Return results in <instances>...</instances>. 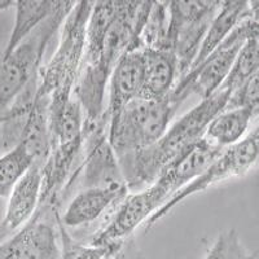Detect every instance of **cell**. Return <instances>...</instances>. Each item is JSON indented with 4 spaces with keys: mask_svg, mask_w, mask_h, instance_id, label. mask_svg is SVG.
Here are the masks:
<instances>
[{
    "mask_svg": "<svg viewBox=\"0 0 259 259\" xmlns=\"http://www.w3.org/2000/svg\"><path fill=\"white\" fill-rule=\"evenodd\" d=\"M231 95L230 90L219 89L170 124L158 142L117 157L130 193L150 186L166 166L203 138L210 122L227 108Z\"/></svg>",
    "mask_w": 259,
    "mask_h": 259,
    "instance_id": "6da1fadb",
    "label": "cell"
},
{
    "mask_svg": "<svg viewBox=\"0 0 259 259\" xmlns=\"http://www.w3.org/2000/svg\"><path fill=\"white\" fill-rule=\"evenodd\" d=\"M94 2H77L61 26L59 47L38 74L35 97L48 106L50 128L71 100L83 60L85 30Z\"/></svg>",
    "mask_w": 259,
    "mask_h": 259,
    "instance_id": "7a4b0ae2",
    "label": "cell"
},
{
    "mask_svg": "<svg viewBox=\"0 0 259 259\" xmlns=\"http://www.w3.org/2000/svg\"><path fill=\"white\" fill-rule=\"evenodd\" d=\"M179 105L168 94L163 99L138 96L109 121V143L117 157L158 142L170 127Z\"/></svg>",
    "mask_w": 259,
    "mask_h": 259,
    "instance_id": "3957f363",
    "label": "cell"
},
{
    "mask_svg": "<svg viewBox=\"0 0 259 259\" xmlns=\"http://www.w3.org/2000/svg\"><path fill=\"white\" fill-rule=\"evenodd\" d=\"M75 2H61L9 56L0 62V110H8L31 80L38 77L51 39L61 29Z\"/></svg>",
    "mask_w": 259,
    "mask_h": 259,
    "instance_id": "277c9868",
    "label": "cell"
},
{
    "mask_svg": "<svg viewBox=\"0 0 259 259\" xmlns=\"http://www.w3.org/2000/svg\"><path fill=\"white\" fill-rule=\"evenodd\" d=\"M259 161V126L247 134L241 142L226 148L221 156L203 171L198 178L189 183L186 188L177 193L167 203H165L156 214L145 223V232L152 228L157 222L170 214L178 205L186 201L193 194L203 192L219 183L231 178L244 177Z\"/></svg>",
    "mask_w": 259,
    "mask_h": 259,
    "instance_id": "5b68a950",
    "label": "cell"
},
{
    "mask_svg": "<svg viewBox=\"0 0 259 259\" xmlns=\"http://www.w3.org/2000/svg\"><path fill=\"white\" fill-rule=\"evenodd\" d=\"M222 2H168V48L178 65V80L197 57L212 18Z\"/></svg>",
    "mask_w": 259,
    "mask_h": 259,
    "instance_id": "8992f818",
    "label": "cell"
},
{
    "mask_svg": "<svg viewBox=\"0 0 259 259\" xmlns=\"http://www.w3.org/2000/svg\"><path fill=\"white\" fill-rule=\"evenodd\" d=\"M245 36L246 25L244 20L200 65L191 69L175 83L174 89L170 92L175 103L180 106L192 94L197 95L203 100L218 91L232 70Z\"/></svg>",
    "mask_w": 259,
    "mask_h": 259,
    "instance_id": "52a82bcc",
    "label": "cell"
},
{
    "mask_svg": "<svg viewBox=\"0 0 259 259\" xmlns=\"http://www.w3.org/2000/svg\"><path fill=\"white\" fill-rule=\"evenodd\" d=\"M108 134L109 118L105 110L96 124L83 130V161L78 175L82 174L84 188L127 187Z\"/></svg>",
    "mask_w": 259,
    "mask_h": 259,
    "instance_id": "ba28073f",
    "label": "cell"
},
{
    "mask_svg": "<svg viewBox=\"0 0 259 259\" xmlns=\"http://www.w3.org/2000/svg\"><path fill=\"white\" fill-rule=\"evenodd\" d=\"M56 221L34 215L31 221L0 244V259H61Z\"/></svg>",
    "mask_w": 259,
    "mask_h": 259,
    "instance_id": "9c48e42d",
    "label": "cell"
},
{
    "mask_svg": "<svg viewBox=\"0 0 259 259\" xmlns=\"http://www.w3.org/2000/svg\"><path fill=\"white\" fill-rule=\"evenodd\" d=\"M128 193L127 187L84 188L70 201L60 219L66 228H77L94 223L105 214L110 218Z\"/></svg>",
    "mask_w": 259,
    "mask_h": 259,
    "instance_id": "30bf717a",
    "label": "cell"
},
{
    "mask_svg": "<svg viewBox=\"0 0 259 259\" xmlns=\"http://www.w3.org/2000/svg\"><path fill=\"white\" fill-rule=\"evenodd\" d=\"M41 168L43 166L34 163L7 198L6 211L0 223V231L6 235H13L21 230L38 211L41 194Z\"/></svg>",
    "mask_w": 259,
    "mask_h": 259,
    "instance_id": "8fae6325",
    "label": "cell"
},
{
    "mask_svg": "<svg viewBox=\"0 0 259 259\" xmlns=\"http://www.w3.org/2000/svg\"><path fill=\"white\" fill-rule=\"evenodd\" d=\"M143 83V57L142 51H130L122 57L115 68L108 85V106L105 113L113 119L123 110L124 106L140 95Z\"/></svg>",
    "mask_w": 259,
    "mask_h": 259,
    "instance_id": "7c38bea8",
    "label": "cell"
},
{
    "mask_svg": "<svg viewBox=\"0 0 259 259\" xmlns=\"http://www.w3.org/2000/svg\"><path fill=\"white\" fill-rule=\"evenodd\" d=\"M143 83L140 97L163 99L178 80V65L171 51L143 48Z\"/></svg>",
    "mask_w": 259,
    "mask_h": 259,
    "instance_id": "4fadbf2b",
    "label": "cell"
},
{
    "mask_svg": "<svg viewBox=\"0 0 259 259\" xmlns=\"http://www.w3.org/2000/svg\"><path fill=\"white\" fill-rule=\"evenodd\" d=\"M247 17H249V2H241V0L222 2L218 12L212 18L209 30H207L205 39L202 41V46L200 48V52L192 64L191 69L200 65Z\"/></svg>",
    "mask_w": 259,
    "mask_h": 259,
    "instance_id": "5bb4252c",
    "label": "cell"
},
{
    "mask_svg": "<svg viewBox=\"0 0 259 259\" xmlns=\"http://www.w3.org/2000/svg\"><path fill=\"white\" fill-rule=\"evenodd\" d=\"M60 3L61 2H51V0H35V2L18 0V2H15V24H13L12 31H11V35L7 41L2 59L9 56L43 21L47 20L59 8Z\"/></svg>",
    "mask_w": 259,
    "mask_h": 259,
    "instance_id": "9a60e30c",
    "label": "cell"
},
{
    "mask_svg": "<svg viewBox=\"0 0 259 259\" xmlns=\"http://www.w3.org/2000/svg\"><path fill=\"white\" fill-rule=\"evenodd\" d=\"M250 110L245 108L224 109L212 119L205 131V138L219 148H228L246 136L253 119Z\"/></svg>",
    "mask_w": 259,
    "mask_h": 259,
    "instance_id": "2e32d148",
    "label": "cell"
},
{
    "mask_svg": "<svg viewBox=\"0 0 259 259\" xmlns=\"http://www.w3.org/2000/svg\"><path fill=\"white\" fill-rule=\"evenodd\" d=\"M246 36L240 48L231 73L221 89L235 92L259 69V22L247 17Z\"/></svg>",
    "mask_w": 259,
    "mask_h": 259,
    "instance_id": "e0dca14e",
    "label": "cell"
},
{
    "mask_svg": "<svg viewBox=\"0 0 259 259\" xmlns=\"http://www.w3.org/2000/svg\"><path fill=\"white\" fill-rule=\"evenodd\" d=\"M55 221H56L57 232H59L60 250H61V259H109L115 258L121 253L124 244H113L97 246L92 244H82L74 240L68 232V228L62 224L59 214V210L53 211Z\"/></svg>",
    "mask_w": 259,
    "mask_h": 259,
    "instance_id": "ac0fdd59",
    "label": "cell"
},
{
    "mask_svg": "<svg viewBox=\"0 0 259 259\" xmlns=\"http://www.w3.org/2000/svg\"><path fill=\"white\" fill-rule=\"evenodd\" d=\"M35 163L25 143L18 142L0 157V197L8 198L12 189Z\"/></svg>",
    "mask_w": 259,
    "mask_h": 259,
    "instance_id": "d6986e66",
    "label": "cell"
},
{
    "mask_svg": "<svg viewBox=\"0 0 259 259\" xmlns=\"http://www.w3.org/2000/svg\"><path fill=\"white\" fill-rule=\"evenodd\" d=\"M168 24H170L168 2H153L149 16L145 21V25L139 38V50L157 48V50L170 51Z\"/></svg>",
    "mask_w": 259,
    "mask_h": 259,
    "instance_id": "ffe728a7",
    "label": "cell"
},
{
    "mask_svg": "<svg viewBox=\"0 0 259 259\" xmlns=\"http://www.w3.org/2000/svg\"><path fill=\"white\" fill-rule=\"evenodd\" d=\"M205 259H258V256L247 250L237 231L231 228L219 233Z\"/></svg>",
    "mask_w": 259,
    "mask_h": 259,
    "instance_id": "44dd1931",
    "label": "cell"
},
{
    "mask_svg": "<svg viewBox=\"0 0 259 259\" xmlns=\"http://www.w3.org/2000/svg\"><path fill=\"white\" fill-rule=\"evenodd\" d=\"M245 108L250 110L253 117L259 115V69L240 89L236 90L230 97L226 109Z\"/></svg>",
    "mask_w": 259,
    "mask_h": 259,
    "instance_id": "7402d4cb",
    "label": "cell"
},
{
    "mask_svg": "<svg viewBox=\"0 0 259 259\" xmlns=\"http://www.w3.org/2000/svg\"><path fill=\"white\" fill-rule=\"evenodd\" d=\"M249 18L259 22V2H249Z\"/></svg>",
    "mask_w": 259,
    "mask_h": 259,
    "instance_id": "603a6c76",
    "label": "cell"
},
{
    "mask_svg": "<svg viewBox=\"0 0 259 259\" xmlns=\"http://www.w3.org/2000/svg\"><path fill=\"white\" fill-rule=\"evenodd\" d=\"M12 4H15V2H0V12L4 11V9L9 8Z\"/></svg>",
    "mask_w": 259,
    "mask_h": 259,
    "instance_id": "cb8c5ba5",
    "label": "cell"
}]
</instances>
